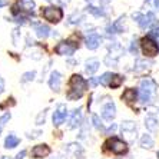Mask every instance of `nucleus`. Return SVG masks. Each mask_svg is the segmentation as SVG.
Here are the masks:
<instances>
[{
	"label": "nucleus",
	"instance_id": "30",
	"mask_svg": "<svg viewBox=\"0 0 159 159\" xmlns=\"http://www.w3.org/2000/svg\"><path fill=\"white\" fill-rule=\"evenodd\" d=\"M10 118H11V115L10 113H4L2 118H0V133L3 132V129H4V126L7 125V122L10 120Z\"/></svg>",
	"mask_w": 159,
	"mask_h": 159
},
{
	"label": "nucleus",
	"instance_id": "3",
	"mask_svg": "<svg viewBox=\"0 0 159 159\" xmlns=\"http://www.w3.org/2000/svg\"><path fill=\"white\" fill-rule=\"evenodd\" d=\"M42 16L50 23H59L63 17V11L59 7H43L42 9Z\"/></svg>",
	"mask_w": 159,
	"mask_h": 159
},
{
	"label": "nucleus",
	"instance_id": "27",
	"mask_svg": "<svg viewBox=\"0 0 159 159\" xmlns=\"http://www.w3.org/2000/svg\"><path fill=\"white\" fill-rule=\"evenodd\" d=\"M112 76H113V75L109 73V72L103 73V75H102V76L99 78V83H102L103 86H109V85H111V80H112Z\"/></svg>",
	"mask_w": 159,
	"mask_h": 159
},
{
	"label": "nucleus",
	"instance_id": "11",
	"mask_svg": "<svg viewBox=\"0 0 159 159\" xmlns=\"http://www.w3.org/2000/svg\"><path fill=\"white\" fill-rule=\"evenodd\" d=\"M60 83H62V75L57 70H53L50 73V78H49V86H50V89L55 90V92H59Z\"/></svg>",
	"mask_w": 159,
	"mask_h": 159
},
{
	"label": "nucleus",
	"instance_id": "37",
	"mask_svg": "<svg viewBox=\"0 0 159 159\" xmlns=\"http://www.w3.org/2000/svg\"><path fill=\"white\" fill-rule=\"evenodd\" d=\"M149 37H159V27H155L149 32Z\"/></svg>",
	"mask_w": 159,
	"mask_h": 159
},
{
	"label": "nucleus",
	"instance_id": "4",
	"mask_svg": "<svg viewBox=\"0 0 159 159\" xmlns=\"http://www.w3.org/2000/svg\"><path fill=\"white\" fill-rule=\"evenodd\" d=\"M142 52L145 53L146 56H149V57H153V56L158 55V44L155 43V42L152 40L151 37H145V39H142Z\"/></svg>",
	"mask_w": 159,
	"mask_h": 159
},
{
	"label": "nucleus",
	"instance_id": "16",
	"mask_svg": "<svg viewBox=\"0 0 159 159\" xmlns=\"http://www.w3.org/2000/svg\"><path fill=\"white\" fill-rule=\"evenodd\" d=\"M19 138L16 136L15 133H9L7 138H6V141H4V148H7V149H13L16 148L19 145Z\"/></svg>",
	"mask_w": 159,
	"mask_h": 159
},
{
	"label": "nucleus",
	"instance_id": "26",
	"mask_svg": "<svg viewBox=\"0 0 159 159\" xmlns=\"http://www.w3.org/2000/svg\"><path fill=\"white\" fill-rule=\"evenodd\" d=\"M123 83V78L120 76V75H113L112 76V80H111V88L112 89H116V88H119V86Z\"/></svg>",
	"mask_w": 159,
	"mask_h": 159
},
{
	"label": "nucleus",
	"instance_id": "33",
	"mask_svg": "<svg viewBox=\"0 0 159 159\" xmlns=\"http://www.w3.org/2000/svg\"><path fill=\"white\" fill-rule=\"evenodd\" d=\"M130 53H132V55H136L138 53V42L136 40H133L132 42V44H130Z\"/></svg>",
	"mask_w": 159,
	"mask_h": 159
},
{
	"label": "nucleus",
	"instance_id": "35",
	"mask_svg": "<svg viewBox=\"0 0 159 159\" xmlns=\"http://www.w3.org/2000/svg\"><path fill=\"white\" fill-rule=\"evenodd\" d=\"M26 20H29V19L25 17V16H16V22H17L19 25H25V23H27Z\"/></svg>",
	"mask_w": 159,
	"mask_h": 159
},
{
	"label": "nucleus",
	"instance_id": "9",
	"mask_svg": "<svg viewBox=\"0 0 159 159\" xmlns=\"http://www.w3.org/2000/svg\"><path fill=\"white\" fill-rule=\"evenodd\" d=\"M75 50H76V46L70 44L69 42H62L56 46V53L62 56H70L75 53Z\"/></svg>",
	"mask_w": 159,
	"mask_h": 159
},
{
	"label": "nucleus",
	"instance_id": "40",
	"mask_svg": "<svg viewBox=\"0 0 159 159\" xmlns=\"http://www.w3.org/2000/svg\"><path fill=\"white\" fill-rule=\"evenodd\" d=\"M4 92V79L0 78V93Z\"/></svg>",
	"mask_w": 159,
	"mask_h": 159
},
{
	"label": "nucleus",
	"instance_id": "2",
	"mask_svg": "<svg viewBox=\"0 0 159 159\" xmlns=\"http://www.w3.org/2000/svg\"><path fill=\"white\" fill-rule=\"evenodd\" d=\"M155 89H156L155 82L151 80V79H143V80L141 82L139 99H141L142 103H146V102H149V100H151L152 95H153V92H155Z\"/></svg>",
	"mask_w": 159,
	"mask_h": 159
},
{
	"label": "nucleus",
	"instance_id": "22",
	"mask_svg": "<svg viewBox=\"0 0 159 159\" xmlns=\"http://www.w3.org/2000/svg\"><path fill=\"white\" fill-rule=\"evenodd\" d=\"M122 99L125 100V102H128V103L133 102V100L136 99V90H135V89H126L122 95Z\"/></svg>",
	"mask_w": 159,
	"mask_h": 159
},
{
	"label": "nucleus",
	"instance_id": "19",
	"mask_svg": "<svg viewBox=\"0 0 159 159\" xmlns=\"http://www.w3.org/2000/svg\"><path fill=\"white\" fill-rule=\"evenodd\" d=\"M149 66H151V63L146 62V60H136L135 62V66H133V70L136 72V73H143V72H146L149 69Z\"/></svg>",
	"mask_w": 159,
	"mask_h": 159
},
{
	"label": "nucleus",
	"instance_id": "28",
	"mask_svg": "<svg viewBox=\"0 0 159 159\" xmlns=\"http://www.w3.org/2000/svg\"><path fill=\"white\" fill-rule=\"evenodd\" d=\"M83 20V15L82 13H73L72 16H69V25H76V23H79V22H82Z\"/></svg>",
	"mask_w": 159,
	"mask_h": 159
},
{
	"label": "nucleus",
	"instance_id": "42",
	"mask_svg": "<svg viewBox=\"0 0 159 159\" xmlns=\"http://www.w3.org/2000/svg\"><path fill=\"white\" fill-rule=\"evenodd\" d=\"M115 129H116V125H112L109 129H107V133H111V132H115Z\"/></svg>",
	"mask_w": 159,
	"mask_h": 159
},
{
	"label": "nucleus",
	"instance_id": "44",
	"mask_svg": "<svg viewBox=\"0 0 159 159\" xmlns=\"http://www.w3.org/2000/svg\"><path fill=\"white\" fill-rule=\"evenodd\" d=\"M6 4H7V0H0V7H3Z\"/></svg>",
	"mask_w": 159,
	"mask_h": 159
},
{
	"label": "nucleus",
	"instance_id": "20",
	"mask_svg": "<svg viewBox=\"0 0 159 159\" xmlns=\"http://www.w3.org/2000/svg\"><path fill=\"white\" fill-rule=\"evenodd\" d=\"M80 122H82V109H76V111L73 112V115H72L69 126L73 129V128H76V126L80 125Z\"/></svg>",
	"mask_w": 159,
	"mask_h": 159
},
{
	"label": "nucleus",
	"instance_id": "24",
	"mask_svg": "<svg viewBox=\"0 0 159 159\" xmlns=\"http://www.w3.org/2000/svg\"><path fill=\"white\" fill-rule=\"evenodd\" d=\"M66 152L78 156V155H82V148H80V145H78V143H69L66 146Z\"/></svg>",
	"mask_w": 159,
	"mask_h": 159
},
{
	"label": "nucleus",
	"instance_id": "25",
	"mask_svg": "<svg viewBox=\"0 0 159 159\" xmlns=\"http://www.w3.org/2000/svg\"><path fill=\"white\" fill-rule=\"evenodd\" d=\"M141 146L143 149H152V146H153V139H152L149 135H143V136L141 138Z\"/></svg>",
	"mask_w": 159,
	"mask_h": 159
},
{
	"label": "nucleus",
	"instance_id": "38",
	"mask_svg": "<svg viewBox=\"0 0 159 159\" xmlns=\"http://www.w3.org/2000/svg\"><path fill=\"white\" fill-rule=\"evenodd\" d=\"M98 83H99V79H95V78H90V79H89V86H90V88H95Z\"/></svg>",
	"mask_w": 159,
	"mask_h": 159
},
{
	"label": "nucleus",
	"instance_id": "29",
	"mask_svg": "<svg viewBox=\"0 0 159 159\" xmlns=\"http://www.w3.org/2000/svg\"><path fill=\"white\" fill-rule=\"evenodd\" d=\"M88 11L89 13H92L93 16H96V17H100V16H105V11L99 7H95V6H88Z\"/></svg>",
	"mask_w": 159,
	"mask_h": 159
},
{
	"label": "nucleus",
	"instance_id": "43",
	"mask_svg": "<svg viewBox=\"0 0 159 159\" xmlns=\"http://www.w3.org/2000/svg\"><path fill=\"white\" fill-rule=\"evenodd\" d=\"M48 2H50V3H53V4H60L62 3V0H48Z\"/></svg>",
	"mask_w": 159,
	"mask_h": 159
},
{
	"label": "nucleus",
	"instance_id": "39",
	"mask_svg": "<svg viewBox=\"0 0 159 159\" xmlns=\"http://www.w3.org/2000/svg\"><path fill=\"white\" fill-rule=\"evenodd\" d=\"M26 156V151H22V152H19L17 155H16V159H23Z\"/></svg>",
	"mask_w": 159,
	"mask_h": 159
},
{
	"label": "nucleus",
	"instance_id": "46",
	"mask_svg": "<svg viewBox=\"0 0 159 159\" xmlns=\"http://www.w3.org/2000/svg\"><path fill=\"white\" fill-rule=\"evenodd\" d=\"M2 159H10V158H9V156H3V158H2Z\"/></svg>",
	"mask_w": 159,
	"mask_h": 159
},
{
	"label": "nucleus",
	"instance_id": "47",
	"mask_svg": "<svg viewBox=\"0 0 159 159\" xmlns=\"http://www.w3.org/2000/svg\"><path fill=\"white\" fill-rule=\"evenodd\" d=\"M158 158H159V152H158Z\"/></svg>",
	"mask_w": 159,
	"mask_h": 159
},
{
	"label": "nucleus",
	"instance_id": "6",
	"mask_svg": "<svg viewBox=\"0 0 159 159\" xmlns=\"http://www.w3.org/2000/svg\"><path fill=\"white\" fill-rule=\"evenodd\" d=\"M120 130H122V135L125 136L126 141H135V138H136V125L132 120L123 122L120 125Z\"/></svg>",
	"mask_w": 159,
	"mask_h": 159
},
{
	"label": "nucleus",
	"instance_id": "10",
	"mask_svg": "<svg viewBox=\"0 0 159 159\" xmlns=\"http://www.w3.org/2000/svg\"><path fill=\"white\" fill-rule=\"evenodd\" d=\"M125 20H126V17L122 16V17H119L113 25H109V26H107V33H122L123 30H126Z\"/></svg>",
	"mask_w": 159,
	"mask_h": 159
},
{
	"label": "nucleus",
	"instance_id": "48",
	"mask_svg": "<svg viewBox=\"0 0 159 159\" xmlns=\"http://www.w3.org/2000/svg\"><path fill=\"white\" fill-rule=\"evenodd\" d=\"M55 159H56V158H55Z\"/></svg>",
	"mask_w": 159,
	"mask_h": 159
},
{
	"label": "nucleus",
	"instance_id": "5",
	"mask_svg": "<svg viewBox=\"0 0 159 159\" xmlns=\"http://www.w3.org/2000/svg\"><path fill=\"white\" fill-rule=\"evenodd\" d=\"M133 19L136 20V23L142 29H146L149 27L151 25H155L156 23V19H155V15L153 13H148V15H141V13H133Z\"/></svg>",
	"mask_w": 159,
	"mask_h": 159
},
{
	"label": "nucleus",
	"instance_id": "14",
	"mask_svg": "<svg viewBox=\"0 0 159 159\" xmlns=\"http://www.w3.org/2000/svg\"><path fill=\"white\" fill-rule=\"evenodd\" d=\"M50 153V148L48 145H37L32 149V156L33 158H46Z\"/></svg>",
	"mask_w": 159,
	"mask_h": 159
},
{
	"label": "nucleus",
	"instance_id": "17",
	"mask_svg": "<svg viewBox=\"0 0 159 159\" xmlns=\"http://www.w3.org/2000/svg\"><path fill=\"white\" fill-rule=\"evenodd\" d=\"M109 52H111V57H113V59H118L119 56L123 55V48L120 46L119 43H112L111 46H109Z\"/></svg>",
	"mask_w": 159,
	"mask_h": 159
},
{
	"label": "nucleus",
	"instance_id": "7",
	"mask_svg": "<svg viewBox=\"0 0 159 159\" xmlns=\"http://www.w3.org/2000/svg\"><path fill=\"white\" fill-rule=\"evenodd\" d=\"M66 116H67V107L66 105H57V109L53 113V125L55 126H60L65 120H66Z\"/></svg>",
	"mask_w": 159,
	"mask_h": 159
},
{
	"label": "nucleus",
	"instance_id": "12",
	"mask_svg": "<svg viewBox=\"0 0 159 159\" xmlns=\"http://www.w3.org/2000/svg\"><path fill=\"white\" fill-rule=\"evenodd\" d=\"M100 43H102V37L99 36V34H90V36L86 37L85 40V44L86 48L90 49V50H95V49H98L100 46Z\"/></svg>",
	"mask_w": 159,
	"mask_h": 159
},
{
	"label": "nucleus",
	"instance_id": "34",
	"mask_svg": "<svg viewBox=\"0 0 159 159\" xmlns=\"http://www.w3.org/2000/svg\"><path fill=\"white\" fill-rule=\"evenodd\" d=\"M44 118H46V112H42L36 119V125H42V122H44Z\"/></svg>",
	"mask_w": 159,
	"mask_h": 159
},
{
	"label": "nucleus",
	"instance_id": "36",
	"mask_svg": "<svg viewBox=\"0 0 159 159\" xmlns=\"http://www.w3.org/2000/svg\"><path fill=\"white\" fill-rule=\"evenodd\" d=\"M105 62H106V65H109V66H116V63H118L116 62V59H113V57L111 59V56H107Z\"/></svg>",
	"mask_w": 159,
	"mask_h": 159
},
{
	"label": "nucleus",
	"instance_id": "21",
	"mask_svg": "<svg viewBox=\"0 0 159 159\" xmlns=\"http://www.w3.org/2000/svg\"><path fill=\"white\" fill-rule=\"evenodd\" d=\"M34 29H36L37 37H40V39H46V37L49 36V32H50V29H49L46 25H36Z\"/></svg>",
	"mask_w": 159,
	"mask_h": 159
},
{
	"label": "nucleus",
	"instance_id": "32",
	"mask_svg": "<svg viewBox=\"0 0 159 159\" xmlns=\"http://www.w3.org/2000/svg\"><path fill=\"white\" fill-rule=\"evenodd\" d=\"M92 120H93V125H95V128H98V129H100L102 128V122H100V119L98 115H93L92 116Z\"/></svg>",
	"mask_w": 159,
	"mask_h": 159
},
{
	"label": "nucleus",
	"instance_id": "13",
	"mask_svg": "<svg viewBox=\"0 0 159 159\" xmlns=\"http://www.w3.org/2000/svg\"><path fill=\"white\" fill-rule=\"evenodd\" d=\"M102 116H103L106 120H112V119H115V116H116V106H115V103L109 102V103L105 105L103 109H102Z\"/></svg>",
	"mask_w": 159,
	"mask_h": 159
},
{
	"label": "nucleus",
	"instance_id": "8",
	"mask_svg": "<svg viewBox=\"0 0 159 159\" xmlns=\"http://www.w3.org/2000/svg\"><path fill=\"white\" fill-rule=\"evenodd\" d=\"M106 145H111L112 152L116 153V155H123V153H126V151H128V146H126L125 142L120 141V139H116V138L109 139Z\"/></svg>",
	"mask_w": 159,
	"mask_h": 159
},
{
	"label": "nucleus",
	"instance_id": "15",
	"mask_svg": "<svg viewBox=\"0 0 159 159\" xmlns=\"http://www.w3.org/2000/svg\"><path fill=\"white\" fill-rule=\"evenodd\" d=\"M99 66H100V63L98 59H89L85 65V72L88 75H93L98 69H99Z\"/></svg>",
	"mask_w": 159,
	"mask_h": 159
},
{
	"label": "nucleus",
	"instance_id": "23",
	"mask_svg": "<svg viewBox=\"0 0 159 159\" xmlns=\"http://www.w3.org/2000/svg\"><path fill=\"white\" fill-rule=\"evenodd\" d=\"M19 6L26 11H33L34 0H19Z\"/></svg>",
	"mask_w": 159,
	"mask_h": 159
},
{
	"label": "nucleus",
	"instance_id": "31",
	"mask_svg": "<svg viewBox=\"0 0 159 159\" xmlns=\"http://www.w3.org/2000/svg\"><path fill=\"white\" fill-rule=\"evenodd\" d=\"M34 78H36V72L32 70V72H26V73L22 76L20 80H22V83H26V82H32Z\"/></svg>",
	"mask_w": 159,
	"mask_h": 159
},
{
	"label": "nucleus",
	"instance_id": "18",
	"mask_svg": "<svg viewBox=\"0 0 159 159\" xmlns=\"http://www.w3.org/2000/svg\"><path fill=\"white\" fill-rule=\"evenodd\" d=\"M158 119L153 118V116H148V118L145 119V126H146V129L151 130V132H156L159 129V125H158Z\"/></svg>",
	"mask_w": 159,
	"mask_h": 159
},
{
	"label": "nucleus",
	"instance_id": "1",
	"mask_svg": "<svg viewBox=\"0 0 159 159\" xmlns=\"http://www.w3.org/2000/svg\"><path fill=\"white\" fill-rule=\"evenodd\" d=\"M70 88H72V92L69 93V98L70 99H78L86 90V82L83 80V78L80 75H73L70 79Z\"/></svg>",
	"mask_w": 159,
	"mask_h": 159
},
{
	"label": "nucleus",
	"instance_id": "41",
	"mask_svg": "<svg viewBox=\"0 0 159 159\" xmlns=\"http://www.w3.org/2000/svg\"><path fill=\"white\" fill-rule=\"evenodd\" d=\"M39 135H40V132H39V130H37V132H32V133L29 135V138H33V139H34V138H37Z\"/></svg>",
	"mask_w": 159,
	"mask_h": 159
},
{
	"label": "nucleus",
	"instance_id": "45",
	"mask_svg": "<svg viewBox=\"0 0 159 159\" xmlns=\"http://www.w3.org/2000/svg\"><path fill=\"white\" fill-rule=\"evenodd\" d=\"M155 7L159 10V0H155Z\"/></svg>",
	"mask_w": 159,
	"mask_h": 159
}]
</instances>
